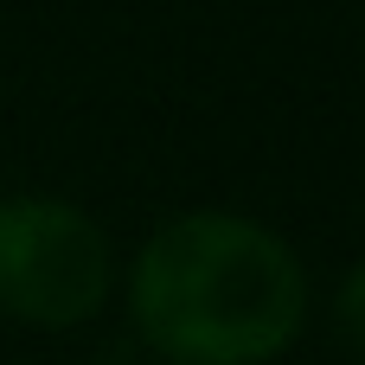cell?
Instances as JSON below:
<instances>
[{"label":"cell","mask_w":365,"mask_h":365,"mask_svg":"<svg viewBox=\"0 0 365 365\" xmlns=\"http://www.w3.org/2000/svg\"><path fill=\"white\" fill-rule=\"evenodd\" d=\"M128 302L135 327L167 359L263 365L295 340L308 276L282 231L237 212H180L141 244Z\"/></svg>","instance_id":"6da1fadb"},{"label":"cell","mask_w":365,"mask_h":365,"mask_svg":"<svg viewBox=\"0 0 365 365\" xmlns=\"http://www.w3.org/2000/svg\"><path fill=\"white\" fill-rule=\"evenodd\" d=\"M115 250L109 231L51 192H6L0 199V308L19 321L71 327L109 302Z\"/></svg>","instance_id":"7a4b0ae2"},{"label":"cell","mask_w":365,"mask_h":365,"mask_svg":"<svg viewBox=\"0 0 365 365\" xmlns=\"http://www.w3.org/2000/svg\"><path fill=\"white\" fill-rule=\"evenodd\" d=\"M340 334H346V346L365 359V257L353 263V276L340 282Z\"/></svg>","instance_id":"3957f363"}]
</instances>
